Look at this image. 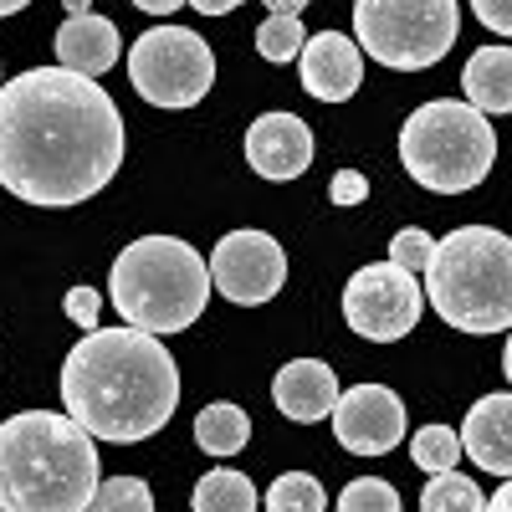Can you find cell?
<instances>
[{
    "label": "cell",
    "mask_w": 512,
    "mask_h": 512,
    "mask_svg": "<svg viewBox=\"0 0 512 512\" xmlns=\"http://www.w3.org/2000/svg\"><path fill=\"white\" fill-rule=\"evenodd\" d=\"M123 164V118L98 77L31 67L0 88V185L26 205L67 210L108 190Z\"/></svg>",
    "instance_id": "obj_1"
},
{
    "label": "cell",
    "mask_w": 512,
    "mask_h": 512,
    "mask_svg": "<svg viewBox=\"0 0 512 512\" xmlns=\"http://www.w3.org/2000/svg\"><path fill=\"white\" fill-rule=\"evenodd\" d=\"M62 405L93 441H149L180 405L175 354L144 328H93L62 364Z\"/></svg>",
    "instance_id": "obj_2"
},
{
    "label": "cell",
    "mask_w": 512,
    "mask_h": 512,
    "mask_svg": "<svg viewBox=\"0 0 512 512\" xmlns=\"http://www.w3.org/2000/svg\"><path fill=\"white\" fill-rule=\"evenodd\" d=\"M98 466V441L72 415L21 410L0 425V512H82Z\"/></svg>",
    "instance_id": "obj_3"
},
{
    "label": "cell",
    "mask_w": 512,
    "mask_h": 512,
    "mask_svg": "<svg viewBox=\"0 0 512 512\" xmlns=\"http://www.w3.org/2000/svg\"><path fill=\"white\" fill-rule=\"evenodd\" d=\"M425 303L461 333L512 328V236L497 226H456L425 262Z\"/></svg>",
    "instance_id": "obj_4"
},
{
    "label": "cell",
    "mask_w": 512,
    "mask_h": 512,
    "mask_svg": "<svg viewBox=\"0 0 512 512\" xmlns=\"http://www.w3.org/2000/svg\"><path fill=\"white\" fill-rule=\"evenodd\" d=\"M108 292L128 328H144L154 338L180 333L200 323L210 303V262L180 236H139L118 251Z\"/></svg>",
    "instance_id": "obj_5"
},
{
    "label": "cell",
    "mask_w": 512,
    "mask_h": 512,
    "mask_svg": "<svg viewBox=\"0 0 512 512\" xmlns=\"http://www.w3.org/2000/svg\"><path fill=\"white\" fill-rule=\"evenodd\" d=\"M400 164L415 185L436 195H461L492 175L497 134L487 113H477L466 98H431L400 128Z\"/></svg>",
    "instance_id": "obj_6"
},
{
    "label": "cell",
    "mask_w": 512,
    "mask_h": 512,
    "mask_svg": "<svg viewBox=\"0 0 512 512\" xmlns=\"http://www.w3.org/2000/svg\"><path fill=\"white\" fill-rule=\"evenodd\" d=\"M461 31L456 0H354L359 52L395 72L436 67Z\"/></svg>",
    "instance_id": "obj_7"
},
{
    "label": "cell",
    "mask_w": 512,
    "mask_h": 512,
    "mask_svg": "<svg viewBox=\"0 0 512 512\" xmlns=\"http://www.w3.org/2000/svg\"><path fill=\"white\" fill-rule=\"evenodd\" d=\"M128 82L154 108H195L216 88V52L190 26H149L128 52Z\"/></svg>",
    "instance_id": "obj_8"
},
{
    "label": "cell",
    "mask_w": 512,
    "mask_h": 512,
    "mask_svg": "<svg viewBox=\"0 0 512 512\" xmlns=\"http://www.w3.org/2000/svg\"><path fill=\"white\" fill-rule=\"evenodd\" d=\"M425 308L420 277L395 267L390 256L384 262H369L349 277L344 287V323L369 338V344H395V338H410Z\"/></svg>",
    "instance_id": "obj_9"
},
{
    "label": "cell",
    "mask_w": 512,
    "mask_h": 512,
    "mask_svg": "<svg viewBox=\"0 0 512 512\" xmlns=\"http://www.w3.org/2000/svg\"><path fill=\"white\" fill-rule=\"evenodd\" d=\"M287 282V256L267 231H226L210 251V287L236 308H262Z\"/></svg>",
    "instance_id": "obj_10"
},
{
    "label": "cell",
    "mask_w": 512,
    "mask_h": 512,
    "mask_svg": "<svg viewBox=\"0 0 512 512\" xmlns=\"http://www.w3.org/2000/svg\"><path fill=\"white\" fill-rule=\"evenodd\" d=\"M333 436L354 456H384L405 441V400L390 384H354L333 405Z\"/></svg>",
    "instance_id": "obj_11"
},
{
    "label": "cell",
    "mask_w": 512,
    "mask_h": 512,
    "mask_svg": "<svg viewBox=\"0 0 512 512\" xmlns=\"http://www.w3.org/2000/svg\"><path fill=\"white\" fill-rule=\"evenodd\" d=\"M246 164L262 180H303L313 164V128L297 113H262L246 128Z\"/></svg>",
    "instance_id": "obj_12"
},
{
    "label": "cell",
    "mask_w": 512,
    "mask_h": 512,
    "mask_svg": "<svg viewBox=\"0 0 512 512\" xmlns=\"http://www.w3.org/2000/svg\"><path fill=\"white\" fill-rule=\"evenodd\" d=\"M297 72H303V88L318 103H344L364 82V52L344 31H318V36L303 41V52H297Z\"/></svg>",
    "instance_id": "obj_13"
},
{
    "label": "cell",
    "mask_w": 512,
    "mask_h": 512,
    "mask_svg": "<svg viewBox=\"0 0 512 512\" xmlns=\"http://www.w3.org/2000/svg\"><path fill=\"white\" fill-rule=\"evenodd\" d=\"M272 400L287 420L308 425V420H328L338 405V374L323 359H292L277 369L272 379Z\"/></svg>",
    "instance_id": "obj_14"
},
{
    "label": "cell",
    "mask_w": 512,
    "mask_h": 512,
    "mask_svg": "<svg viewBox=\"0 0 512 512\" xmlns=\"http://www.w3.org/2000/svg\"><path fill=\"white\" fill-rule=\"evenodd\" d=\"M461 451L482 472L512 477V395H482L461 420Z\"/></svg>",
    "instance_id": "obj_15"
},
{
    "label": "cell",
    "mask_w": 512,
    "mask_h": 512,
    "mask_svg": "<svg viewBox=\"0 0 512 512\" xmlns=\"http://www.w3.org/2000/svg\"><path fill=\"white\" fill-rule=\"evenodd\" d=\"M118 52H123V41L108 16L82 11V16H67L57 31V67H67L77 77H103L118 62Z\"/></svg>",
    "instance_id": "obj_16"
},
{
    "label": "cell",
    "mask_w": 512,
    "mask_h": 512,
    "mask_svg": "<svg viewBox=\"0 0 512 512\" xmlns=\"http://www.w3.org/2000/svg\"><path fill=\"white\" fill-rule=\"evenodd\" d=\"M461 93L477 113H512V47H482L466 57Z\"/></svg>",
    "instance_id": "obj_17"
},
{
    "label": "cell",
    "mask_w": 512,
    "mask_h": 512,
    "mask_svg": "<svg viewBox=\"0 0 512 512\" xmlns=\"http://www.w3.org/2000/svg\"><path fill=\"white\" fill-rule=\"evenodd\" d=\"M246 441H251V420H246L241 405L221 400V405H205V410H200V420H195V446H200L205 456L226 461V456H236Z\"/></svg>",
    "instance_id": "obj_18"
},
{
    "label": "cell",
    "mask_w": 512,
    "mask_h": 512,
    "mask_svg": "<svg viewBox=\"0 0 512 512\" xmlns=\"http://www.w3.org/2000/svg\"><path fill=\"white\" fill-rule=\"evenodd\" d=\"M190 507L195 512H256V487H251V477L231 472V466H216V472H205L195 482Z\"/></svg>",
    "instance_id": "obj_19"
},
{
    "label": "cell",
    "mask_w": 512,
    "mask_h": 512,
    "mask_svg": "<svg viewBox=\"0 0 512 512\" xmlns=\"http://www.w3.org/2000/svg\"><path fill=\"white\" fill-rule=\"evenodd\" d=\"M420 512H487V497L472 477L461 472H436L431 487L420 492Z\"/></svg>",
    "instance_id": "obj_20"
},
{
    "label": "cell",
    "mask_w": 512,
    "mask_h": 512,
    "mask_svg": "<svg viewBox=\"0 0 512 512\" xmlns=\"http://www.w3.org/2000/svg\"><path fill=\"white\" fill-rule=\"evenodd\" d=\"M410 461L420 466V472H456L461 461V436L451 431V425H420V431L410 436Z\"/></svg>",
    "instance_id": "obj_21"
},
{
    "label": "cell",
    "mask_w": 512,
    "mask_h": 512,
    "mask_svg": "<svg viewBox=\"0 0 512 512\" xmlns=\"http://www.w3.org/2000/svg\"><path fill=\"white\" fill-rule=\"evenodd\" d=\"M303 16L297 11H272L262 26H256V52H262L267 62H297V52H303Z\"/></svg>",
    "instance_id": "obj_22"
},
{
    "label": "cell",
    "mask_w": 512,
    "mask_h": 512,
    "mask_svg": "<svg viewBox=\"0 0 512 512\" xmlns=\"http://www.w3.org/2000/svg\"><path fill=\"white\" fill-rule=\"evenodd\" d=\"M267 512H328V492L313 472H282L267 492Z\"/></svg>",
    "instance_id": "obj_23"
},
{
    "label": "cell",
    "mask_w": 512,
    "mask_h": 512,
    "mask_svg": "<svg viewBox=\"0 0 512 512\" xmlns=\"http://www.w3.org/2000/svg\"><path fill=\"white\" fill-rule=\"evenodd\" d=\"M82 512H154V492L144 477H108Z\"/></svg>",
    "instance_id": "obj_24"
},
{
    "label": "cell",
    "mask_w": 512,
    "mask_h": 512,
    "mask_svg": "<svg viewBox=\"0 0 512 512\" xmlns=\"http://www.w3.org/2000/svg\"><path fill=\"white\" fill-rule=\"evenodd\" d=\"M338 512H400V492L379 477H354L338 497Z\"/></svg>",
    "instance_id": "obj_25"
},
{
    "label": "cell",
    "mask_w": 512,
    "mask_h": 512,
    "mask_svg": "<svg viewBox=\"0 0 512 512\" xmlns=\"http://www.w3.org/2000/svg\"><path fill=\"white\" fill-rule=\"evenodd\" d=\"M431 251H436V236H431V231L405 226V231H395V241H390V262H395V267H405V272H425Z\"/></svg>",
    "instance_id": "obj_26"
},
{
    "label": "cell",
    "mask_w": 512,
    "mask_h": 512,
    "mask_svg": "<svg viewBox=\"0 0 512 512\" xmlns=\"http://www.w3.org/2000/svg\"><path fill=\"white\" fill-rule=\"evenodd\" d=\"M62 308H67V318H72L82 333H93V328H98V313H103V297H98V287H72V292L62 297Z\"/></svg>",
    "instance_id": "obj_27"
},
{
    "label": "cell",
    "mask_w": 512,
    "mask_h": 512,
    "mask_svg": "<svg viewBox=\"0 0 512 512\" xmlns=\"http://www.w3.org/2000/svg\"><path fill=\"white\" fill-rule=\"evenodd\" d=\"M328 200L333 205H364L369 200V180L359 175V169H338V175L328 180Z\"/></svg>",
    "instance_id": "obj_28"
},
{
    "label": "cell",
    "mask_w": 512,
    "mask_h": 512,
    "mask_svg": "<svg viewBox=\"0 0 512 512\" xmlns=\"http://www.w3.org/2000/svg\"><path fill=\"white\" fill-rule=\"evenodd\" d=\"M472 11H477V21H482L487 31L512 36V0H472Z\"/></svg>",
    "instance_id": "obj_29"
},
{
    "label": "cell",
    "mask_w": 512,
    "mask_h": 512,
    "mask_svg": "<svg viewBox=\"0 0 512 512\" xmlns=\"http://www.w3.org/2000/svg\"><path fill=\"white\" fill-rule=\"evenodd\" d=\"M190 6H195L200 16H231V11L241 6V0H190Z\"/></svg>",
    "instance_id": "obj_30"
},
{
    "label": "cell",
    "mask_w": 512,
    "mask_h": 512,
    "mask_svg": "<svg viewBox=\"0 0 512 512\" xmlns=\"http://www.w3.org/2000/svg\"><path fill=\"white\" fill-rule=\"evenodd\" d=\"M139 11H149V16H169V11H180L185 0H134Z\"/></svg>",
    "instance_id": "obj_31"
},
{
    "label": "cell",
    "mask_w": 512,
    "mask_h": 512,
    "mask_svg": "<svg viewBox=\"0 0 512 512\" xmlns=\"http://www.w3.org/2000/svg\"><path fill=\"white\" fill-rule=\"evenodd\" d=\"M487 512H512V477L497 487V497H487Z\"/></svg>",
    "instance_id": "obj_32"
},
{
    "label": "cell",
    "mask_w": 512,
    "mask_h": 512,
    "mask_svg": "<svg viewBox=\"0 0 512 512\" xmlns=\"http://www.w3.org/2000/svg\"><path fill=\"white\" fill-rule=\"evenodd\" d=\"M267 6H272V11H297V16H303L308 0H267Z\"/></svg>",
    "instance_id": "obj_33"
},
{
    "label": "cell",
    "mask_w": 512,
    "mask_h": 512,
    "mask_svg": "<svg viewBox=\"0 0 512 512\" xmlns=\"http://www.w3.org/2000/svg\"><path fill=\"white\" fill-rule=\"evenodd\" d=\"M31 0H0V16H16V11H26Z\"/></svg>",
    "instance_id": "obj_34"
},
{
    "label": "cell",
    "mask_w": 512,
    "mask_h": 512,
    "mask_svg": "<svg viewBox=\"0 0 512 512\" xmlns=\"http://www.w3.org/2000/svg\"><path fill=\"white\" fill-rule=\"evenodd\" d=\"M502 374H507V384H512V333H507V349H502Z\"/></svg>",
    "instance_id": "obj_35"
},
{
    "label": "cell",
    "mask_w": 512,
    "mask_h": 512,
    "mask_svg": "<svg viewBox=\"0 0 512 512\" xmlns=\"http://www.w3.org/2000/svg\"><path fill=\"white\" fill-rule=\"evenodd\" d=\"M0 88H6V82H0Z\"/></svg>",
    "instance_id": "obj_36"
}]
</instances>
